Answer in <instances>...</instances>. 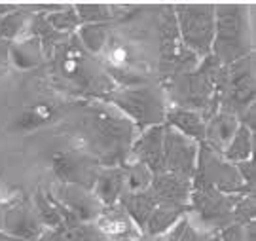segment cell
<instances>
[{
  "label": "cell",
  "mask_w": 256,
  "mask_h": 241,
  "mask_svg": "<svg viewBox=\"0 0 256 241\" xmlns=\"http://www.w3.org/2000/svg\"><path fill=\"white\" fill-rule=\"evenodd\" d=\"M137 128L112 104L102 101H88L84 106L78 133L86 156L99 167L126 166L131 146L137 139Z\"/></svg>",
  "instance_id": "1"
},
{
  "label": "cell",
  "mask_w": 256,
  "mask_h": 241,
  "mask_svg": "<svg viewBox=\"0 0 256 241\" xmlns=\"http://www.w3.org/2000/svg\"><path fill=\"white\" fill-rule=\"evenodd\" d=\"M50 76L66 92L88 101H104L116 90L97 57L82 48L76 34L63 38L50 57Z\"/></svg>",
  "instance_id": "2"
},
{
  "label": "cell",
  "mask_w": 256,
  "mask_h": 241,
  "mask_svg": "<svg viewBox=\"0 0 256 241\" xmlns=\"http://www.w3.org/2000/svg\"><path fill=\"white\" fill-rule=\"evenodd\" d=\"M252 6L238 2L214 4V40L210 56L222 66L254 54Z\"/></svg>",
  "instance_id": "3"
},
{
  "label": "cell",
  "mask_w": 256,
  "mask_h": 241,
  "mask_svg": "<svg viewBox=\"0 0 256 241\" xmlns=\"http://www.w3.org/2000/svg\"><path fill=\"white\" fill-rule=\"evenodd\" d=\"M220 74L222 65L214 59V56H207L194 70L174 76L164 90L173 106L200 112L203 120L209 122L220 110V95L216 90Z\"/></svg>",
  "instance_id": "4"
},
{
  "label": "cell",
  "mask_w": 256,
  "mask_h": 241,
  "mask_svg": "<svg viewBox=\"0 0 256 241\" xmlns=\"http://www.w3.org/2000/svg\"><path fill=\"white\" fill-rule=\"evenodd\" d=\"M102 102L112 104L140 131L165 124V112L169 106L162 92L150 84L138 88H116Z\"/></svg>",
  "instance_id": "5"
},
{
  "label": "cell",
  "mask_w": 256,
  "mask_h": 241,
  "mask_svg": "<svg viewBox=\"0 0 256 241\" xmlns=\"http://www.w3.org/2000/svg\"><path fill=\"white\" fill-rule=\"evenodd\" d=\"M173 14L182 46L200 59L210 56L214 40V4H173Z\"/></svg>",
  "instance_id": "6"
},
{
  "label": "cell",
  "mask_w": 256,
  "mask_h": 241,
  "mask_svg": "<svg viewBox=\"0 0 256 241\" xmlns=\"http://www.w3.org/2000/svg\"><path fill=\"white\" fill-rule=\"evenodd\" d=\"M220 110L239 116L254 104V54L222 66L218 80Z\"/></svg>",
  "instance_id": "7"
},
{
  "label": "cell",
  "mask_w": 256,
  "mask_h": 241,
  "mask_svg": "<svg viewBox=\"0 0 256 241\" xmlns=\"http://www.w3.org/2000/svg\"><path fill=\"white\" fill-rule=\"evenodd\" d=\"M239 196L220 194L212 186L192 180L190 196V213H196L205 228L210 232H220L230 224H234V205Z\"/></svg>",
  "instance_id": "8"
},
{
  "label": "cell",
  "mask_w": 256,
  "mask_h": 241,
  "mask_svg": "<svg viewBox=\"0 0 256 241\" xmlns=\"http://www.w3.org/2000/svg\"><path fill=\"white\" fill-rule=\"evenodd\" d=\"M192 180L205 182L212 186L214 190H218L220 194L226 196H254L245 188L236 166L228 164L220 154L210 150L205 142L200 144L198 167H196V175Z\"/></svg>",
  "instance_id": "9"
},
{
  "label": "cell",
  "mask_w": 256,
  "mask_h": 241,
  "mask_svg": "<svg viewBox=\"0 0 256 241\" xmlns=\"http://www.w3.org/2000/svg\"><path fill=\"white\" fill-rule=\"evenodd\" d=\"M50 167L61 184L82 186L92 192L101 167L78 148H57L50 154Z\"/></svg>",
  "instance_id": "10"
},
{
  "label": "cell",
  "mask_w": 256,
  "mask_h": 241,
  "mask_svg": "<svg viewBox=\"0 0 256 241\" xmlns=\"http://www.w3.org/2000/svg\"><path fill=\"white\" fill-rule=\"evenodd\" d=\"M200 144L196 140L184 137L164 124V154H162V171L173 173L186 178H194L198 167ZM160 171V173H162Z\"/></svg>",
  "instance_id": "11"
},
{
  "label": "cell",
  "mask_w": 256,
  "mask_h": 241,
  "mask_svg": "<svg viewBox=\"0 0 256 241\" xmlns=\"http://www.w3.org/2000/svg\"><path fill=\"white\" fill-rule=\"evenodd\" d=\"M2 232L21 241H40L44 236V226L30 205L16 202L2 211Z\"/></svg>",
  "instance_id": "12"
},
{
  "label": "cell",
  "mask_w": 256,
  "mask_h": 241,
  "mask_svg": "<svg viewBox=\"0 0 256 241\" xmlns=\"http://www.w3.org/2000/svg\"><path fill=\"white\" fill-rule=\"evenodd\" d=\"M54 198L70 211L78 218V222L92 224L99 218L102 211V205L93 198L90 190H86L82 186L74 184H59L55 186V192H52Z\"/></svg>",
  "instance_id": "13"
},
{
  "label": "cell",
  "mask_w": 256,
  "mask_h": 241,
  "mask_svg": "<svg viewBox=\"0 0 256 241\" xmlns=\"http://www.w3.org/2000/svg\"><path fill=\"white\" fill-rule=\"evenodd\" d=\"M158 205H174V207H190L192 196V178H186L173 173H156L150 188Z\"/></svg>",
  "instance_id": "14"
},
{
  "label": "cell",
  "mask_w": 256,
  "mask_h": 241,
  "mask_svg": "<svg viewBox=\"0 0 256 241\" xmlns=\"http://www.w3.org/2000/svg\"><path fill=\"white\" fill-rule=\"evenodd\" d=\"M162 154H164V124L140 131V135L131 146L128 162H138L156 175L162 171Z\"/></svg>",
  "instance_id": "15"
},
{
  "label": "cell",
  "mask_w": 256,
  "mask_h": 241,
  "mask_svg": "<svg viewBox=\"0 0 256 241\" xmlns=\"http://www.w3.org/2000/svg\"><path fill=\"white\" fill-rule=\"evenodd\" d=\"M95 226L110 241H135L142 236L118 204L112 207H102L99 218L95 220Z\"/></svg>",
  "instance_id": "16"
},
{
  "label": "cell",
  "mask_w": 256,
  "mask_h": 241,
  "mask_svg": "<svg viewBox=\"0 0 256 241\" xmlns=\"http://www.w3.org/2000/svg\"><path fill=\"white\" fill-rule=\"evenodd\" d=\"M126 192V171L124 167H101L95 176L92 194L102 207L118 204L120 196Z\"/></svg>",
  "instance_id": "17"
},
{
  "label": "cell",
  "mask_w": 256,
  "mask_h": 241,
  "mask_svg": "<svg viewBox=\"0 0 256 241\" xmlns=\"http://www.w3.org/2000/svg\"><path fill=\"white\" fill-rule=\"evenodd\" d=\"M165 124L174 131L182 133L184 137L196 140L198 144H202L205 140V128L207 122L202 118V114L190 108H182V106H173L169 104L167 112H165Z\"/></svg>",
  "instance_id": "18"
},
{
  "label": "cell",
  "mask_w": 256,
  "mask_h": 241,
  "mask_svg": "<svg viewBox=\"0 0 256 241\" xmlns=\"http://www.w3.org/2000/svg\"><path fill=\"white\" fill-rule=\"evenodd\" d=\"M57 116H59V106H55V102H32L27 108H23L21 114L14 120L12 130L16 133H32V131H38L50 126L52 122H55Z\"/></svg>",
  "instance_id": "19"
},
{
  "label": "cell",
  "mask_w": 256,
  "mask_h": 241,
  "mask_svg": "<svg viewBox=\"0 0 256 241\" xmlns=\"http://www.w3.org/2000/svg\"><path fill=\"white\" fill-rule=\"evenodd\" d=\"M239 128L238 116L230 114V112L218 110L209 122L205 128V144L210 150H214L216 154H222V150L228 146V142L232 137L236 135V131Z\"/></svg>",
  "instance_id": "20"
},
{
  "label": "cell",
  "mask_w": 256,
  "mask_h": 241,
  "mask_svg": "<svg viewBox=\"0 0 256 241\" xmlns=\"http://www.w3.org/2000/svg\"><path fill=\"white\" fill-rule=\"evenodd\" d=\"M118 205L128 213V216L138 228V232L144 236L148 218H150V214H152V211H154L156 205H158L152 192H150V190H142V192H124V194L120 196Z\"/></svg>",
  "instance_id": "21"
},
{
  "label": "cell",
  "mask_w": 256,
  "mask_h": 241,
  "mask_svg": "<svg viewBox=\"0 0 256 241\" xmlns=\"http://www.w3.org/2000/svg\"><path fill=\"white\" fill-rule=\"evenodd\" d=\"M44 63L42 46L36 36H21L10 42V65L19 70H32Z\"/></svg>",
  "instance_id": "22"
},
{
  "label": "cell",
  "mask_w": 256,
  "mask_h": 241,
  "mask_svg": "<svg viewBox=\"0 0 256 241\" xmlns=\"http://www.w3.org/2000/svg\"><path fill=\"white\" fill-rule=\"evenodd\" d=\"M190 214V207H174V205H156L150 218L146 222L144 236L158 238L164 232H167L174 222H178L182 216Z\"/></svg>",
  "instance_id": "23"
},
{
  "label": "cell",
  "mask_w": 256,
  "mask_h": 241,
  "mask_svg": "<svg viewBox=\"0 0 256 241\" xmlns=\"http://www.w3.org/2000/svg\"><path fill=\"white\" fill-rule=\"evenodd\" d=\"M252 152H254V140H252V131L248 130L247 126L239 124L236 135L232 137L228 142V146L222 150V158L228 164H239L245 160H252Z\"/></svg>",
  "instance_id": "24"
},
{
  "label": "cell",
  "mask_w": 256,
  "mask_h": 241,
  "mask_svg": "<svg viewBox=\"0 0 256 241\" xmlns=\"http://www.w3.org/2000/svg\"><path fill=\"white\" fill-rule=\"evenodd\" d=\"M110 27L112 25H106V23H102V25H80L74 34L90 56L97 57L101 56L108 44Z\"/></svg>",
  "instance_id": "25"
},
{
  "label": "cell",
  "mask_w": 256,
  "mask_h": 241,
  "mask_svg": "<svg viewBox=\"0 0 256 241\" xmlns=\"http://www.w3.org/2000/svg\"><path fill=\"white\" fill-rule=\"evenodd\" d=\"M30 18H32V12L28 8V4H21L16 12L0 18V38L6 42H14L21 38L27 30Z\"/></svg>",
  "instance_id": "26"
},
{
  "label": "cell",
  "mask_w": 256,
  "mask_h": 241,
  "mask_svg": "<svg viewBox=\"0 0 256 241\" xmlns=\"http://www.w3.org/2000/svg\"><path fill=\"white\" fill-rule=\"evenodd\" d=\"M76 16L80 19V25H112V8L110 4L102 2H76L72 4Z\"/></svg>",
  "instance_id": "27"
},
{
  "label": "cell",
  "mask_w": 256,
  "mask_h": 241,
  "mask_svg": "<svg viewBox=\"0 0 256 241\" xmlns=\"http://www.w3.org/2000/svg\"><path fill=\"white\" fill-rule=\"evenodd\" d=\"M32 209L36 213L38 220L44 228H50V230H59L63 228V220H61V214L57 213L54 202L48 192L44 190H38L34 198H32Z\"/></svg>",
  "instance_id": "28"
},
{
  "label": "cell",
  "mask_w": 256,
  "mask_h": 241,
  "mask_svg": "<svg viewBox=\"0 0 256 241\" xmlns=\"http://www.w3.org/2000/svg\"><path fill=\"white\" fill-rule=\"evenodd\" d=\"M52 241H110L104 238L101 230L92 224H78L76 228H59V230H52L48 236Z\"/></svg>",
  "instance_id": "29"
},
{
  "label": "cell",
  "mask_w": 256,
  "mask_h": 241,
  "mask_svg": "<svg viewBox=\"0 0 256 241\" xmlns=\"http://www.w3.org/2000/svg\"><path fill=\"white\" fill-rule=\"evenodd\" d=\"M122 167L126 171V192H142V190L150 188L154 173L146 166H142L138 162H128Z\"/></svg>",
  "instance_id": "30"
},
{
  "label": "cell",
  "mask_w": 256,
  "mask_h": 241,
  "mask_svg": "<svg viewBox=\"0 0 256 241\" xmlns=\"http://www.w3.org/2000/svg\"><path fill=\"white\" fill-rule=\"evenodd\" d=\"M46 21L55 32H61V34H74L80 27V19L76 16L72 4H66L59 12L48 14Z\"/></svg>",
  "instance_id": "31"
},
{
  "label": "cell",
  "mask_w": 256,
  "mask_h": 241,
  "mask_svg": "<svg viewBox=\"0 0 256 241\" xmlns=\"http://www.w3.org/2000/svg\"><path fill=\"white\" fill-rule=\"evenodd\" d=\"M256 205L254 196H239V200L234 205V222L247 226V224L254 222Z\"/></svg>",
  "instance_id": "32"
},
{
  "label": "cell",
  "mask_w": 256,
  "mask_h": 241,
  "mask_svg": "<svg viewBox=\"0 0 256 241\" xmlns=\"http://www.w3.org/2000/svg\"><path fill=\"white\" fill-rule=\"evenodd\" d=\"M239 176L243 180V184L247 188L250 194H254V160H245V162H239L236 164Z\"/></svg>",
  "instance_id": "33"
},
{
  "label": "cell",
  "mask_w": 256,
  "mask_h": 241,
  "mask_svg": "<svg viewBox=\"0 0 256 241\" xmlns=\"http://www.w3.org/2000/svg\"><path fill=\"white\" fill-rule=\"evenodd\" d=\"M188 214L186 216H182L178 222H174L167 232H164L162 236H158V238H152L154 241H180V238H182L184 234V228L188 226Z\"/></svg>",
  "instance_id": "34"
},
{
  "label": "cell",
  "mask_w": 256,
  "mask_h": 241,
  "mask_svg": "<svg viewBox=\"0 0 256 241\" xmlns=\"http://www.w3.org/2000/svg\"><path fill=\"white\" fill-rule=\"evenodd\" d=\"M220 241H245V232L241 224H230L226 228H222L218 232Z\"/></svg>",
  "instance_id": "35"
},
{
  "label": "cell",
  "mask_w": 256,
  "mask_h": 241,
  "mask_svg": "<svg viewBox=\"0 0 256 241\" xmlns=\"http://www.w3.org/2000/svg\"><path fill=\"white\" fill-rule=\"evenodd\" d=\"M202 238H203V234L188 220V226L184 228V234H182V238H180V241H202Z\"/></svg>",
  "instance_id": "36"
},
{
  "label": "cell",
  "mask_w": 256,
  "mask_h": 241,
  "mask_svg": "<svg viewBox=\"0 0 256 241\" xmlns=\"http://www.w3.org/2000/svg\"><path fill=\"white\" fill-rule=\"evenodd\" d=\"M10 65V42L0 38V66Z\"/></svg>",
  "instance_id": "37"
},
{
  "label": "cell",
  "mask_w": 256,
  "mask_h": 241,
  "mask_svg": "<svg viewBox=\"0 0 256 241\" xmlns=\"http://www.w3.org/2000/svg\"><path fill=\"white\" fill-rule=\"evenodd\" d=\"M21 4H12V2H0V18H4V16H8L12 12H16Z\"/></svg>",
  "instance_id": "38"
},
{
  "label": "cell",
  "mask_w": 256,
  "mask_h": 241,
  "mask_svg": "<svg viewBox=\"0 0 256 241\" xmlns=\"http://www.w3.org/2000/svg\"><path fill=\"white\" fill-rule=\"evenodd\" d=\"M0 241H21V240H18V238H12V236H8V234H4L2 230H0Z\"/></svg>",
  "instance_id": "39"
},
{
  "label": "cell",
  "mask_w": 256,
  "mask_h": 241,
  "mask_svg": "<svg viewBox=\"0 0 256 241\" xmlns=\"http://www.w3.org/2000/svg\"><path fill=\"white\" fill-rule=\"evenodd\" d=\"M135 241H154L152 238H148V236H140L138 240H135Z\"/></svg>",
  "instance_id": "40"
},
{
  "label": "cell",
  "mask_w": 256,
  "mask_h": 241,
  "mask_svg": "<svg viewBox=\"0 0 256 241\" xmlns=\"http://www.w3.org/2000/svg\"><path fill=\"white\" fill-rule=\"evenodd\" d=\"M2 211H4V209H0V230H2Z\"/></svg>",
  "instance_id": "41"
},
{
  "label": "cell",
  "mask_w": 256,
  "mask_h": 241,
  "mask_svg": "<svg viewBox=\"0 0 256 241\" xmlns=\"http://www.w3.org/2000/svg\"><path fill=\"white\" fill-rule=\"evenodd\" d=\"M202 241H203V238H202Z\"/></svg>",
  "instance_id": "42"
}]
</instances>
